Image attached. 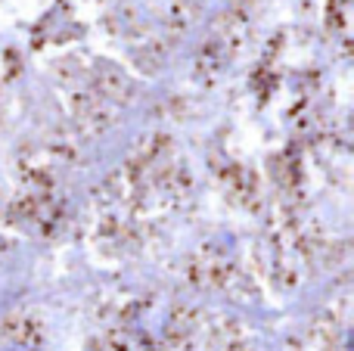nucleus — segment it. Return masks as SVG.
Wrapping results in <instances>:
<instances>
[]
</instances>
